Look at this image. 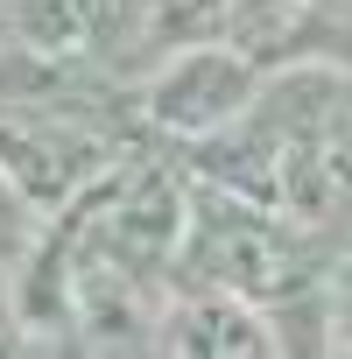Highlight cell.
Here are the masks:
<instances>
[{
    "instance_id": "6da1fadb",
    "label": "cell",
    "mask_w": 352,
    "mask_h": 359,
    "mask_svg": "<svg viewBox=\"0 0 352 359\" xmlns=\"http://www.w3.org/2000/svg\"><path fill=\"white\" fill-rule=\"evenodd\" d=\"M261 99V71L240 57V50H184L155 85H148V120L184 134V141H212L226 134L247 106Z\"/></svg>"
},
{
    "instance_id": "7a4b0ae2",
    "label": "cell",
    "mask_w": 352,
    "mask_h": 359,
    "mask_svg": "<svg viewBox=\"0 0 352 359\" xmlns=\"http://www.w3.org/2000/svg\"><path fill=\"white\" fill-rule=\"evenodd\" d=\"M162 345L169 352H275L282 338L240 289H205L176 317H162Z\"/></svg>"
}]
</instances>
